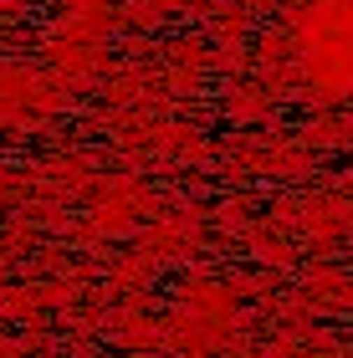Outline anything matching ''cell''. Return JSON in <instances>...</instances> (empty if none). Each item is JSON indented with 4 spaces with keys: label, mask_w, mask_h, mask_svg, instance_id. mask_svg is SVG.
<instances>
[{
    "label": "cell",
    "mask_w": 353,
    "mask_h": 358,
    "mask_svg": "<svg viewBox=\"0 0 353 358\" xmlns=\"http://www.w3.org/2000/svg\"><path fill=\"white\" fill-rule=\"evenodd\" d=\"M302 62L323 87L353 92V0H323L302 21Z\"/></svg>",
    "instance_id": "6da1fadb"
}]
</instances>
